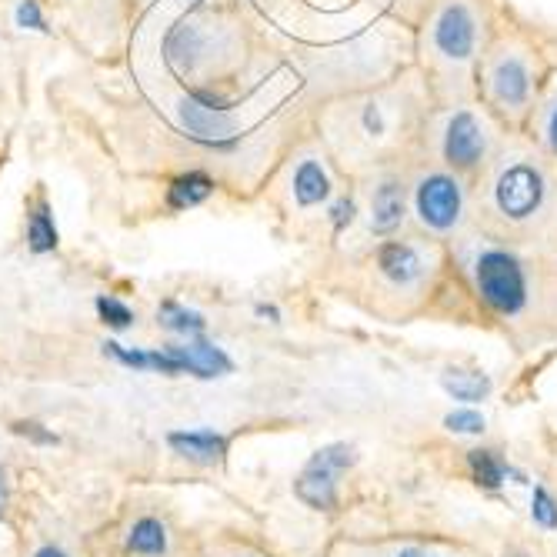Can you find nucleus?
<instances>
[{"label": "nucleus", "mask_w": 557, "mask_h": 557, "mask_svg": "<svg viewBox=\"0 0 557 557\" xmlns=\"http://www.w3.org/2000/svg\"><path fill=\"white\" fill-rule=\"evenodd\" d=\"M477 297L501 317H517L527 307V271L511 251L484 247L471 261Z\"/></svg>", "instance_id": "1"}, {"label": "nucleus", "mask_w": 557, "mask_h": 557, "mask_svg": "<svg viewBox=\"0 0 557 557\" xmlns=\"http://www.w3.org/2000/svg\"><path fill=\"white\" fill-rule=\"evenodd\" d=\"M494 204L507 221H527L544 204V174L534 164L514 161L494 181Z\"/></svg>", "instance_id": "2"}, {"label": "nucleus", "mask_w": 557, "mask_h": 557, "mask_svg": "<svg viewBox=\"0 0 557 557\" xmlns=\"http://www.w3.org/2000/svg\"><path fill=\"white\" fill-rule=\"evenodd\" d=\"M414 204H417V217H421L424 227H431V231H451L464 214L461 184H457L451 174H427L424 181L417 184Z\"/></svg>", "instance_id": "3"}, {"label": "nucleus", "mask_w": 557, "mask_h": 557, "mask_svg": "<svg viewBox=\"0 0 557 557\" xmlns=\"http://www.w3.org/2000/svg\"><path fill=\"white\" fill-rule=\"evenodd\" d=\"M477 44V24L474 14L464 4H447L434 21V47L444 61L464 64L474 54Z\"/></svg>", "instance_id": "4"}, {"label": "nucleus", "mask_w": 557, "mask_h": 557, "mask_svg": "<svg viewBox=\"0 0 557 557\" xmlns=\"http://www.w3.org/2000/svg\"><path fill=\"white\" fill-rule=\"evenodd\" d=\"M487 151L484 124L471 111H457L444 127V161L457 171H471Z\"/></svg>", "instance_id": "5"}, {"label": "nucleus", "mask_w": 557, "mask_h": 557, "mask_svg": "<svg viewBox=\"0 0 557 557\" xmlns=\"http://www.w3.org/2000/svg\"><path fill=\"white\" fill-rule=\"evenodd\" d=\"M491 94L494 101L504 107H517L527 104V94H531V71H527V64L521 57H497L494 67H491Z\"/></svg>", "instance_id": "6"}, {"label": "nucleus", "mask_w": 557, "mask_h": 557, "mask_svg": "<svg viewBox=\"0 0 557 557\" xmlns=\"http://www.w3.org/2000/svg\"><path fill=\"white\" fill-rule=\"evenodd\" d=\"M167 351H171L174 361L181 364V374H194V377H201V381H211V377H224L234 371L231 357H227L221 347H214L207 341L171 344Z\"/></svg>", "instance_id": "7"}, {"label": "nucleus", "mask_w": 557, "mask_h": 557, "mask_svg": "<svg viewBox=\"0 0 557 557\" xmlns=\"http://www.w3.org/2000/svg\"><path fill=\"white\" fill-rule=\"evenodd\" d=\"M167 444H171L174 454H181L194 464H217L227 454V437L217 431H207V427H197V431H171L167 434Z\"/></svg>", "instance_id": "8"}, {"label": "nucleus", "mask_w": 557, "mask_h": 557, "mask_svg": "<svg viewBox=\"0 0 557 557\" xmlns=\"http://www.w3.org/2000/svg\"><path fill=\"white\" fill-rule=\"evenodd\" d=\"M181 121H184L187 131L197 137V141L231 144V134H234L231 121H227L217 107H204L197 97H187V101L181 104Z\"/></svg>", "instance_id": "9"}, {"label": "nucleus", "mask_w": 557, "mask_h": 557, "mask_svg": "<svg viewBox=\"0 0 557 557\" xmlns=\"http://www.w3.org/2000/svg\"><path fill=\"white\" fill-rule=\"evenodd\" d=\"M377 267H381V274L387 281L394 284H417L424 274V257L417 247L411 244H401V241H387L381 251H377Z\"/></svg>", "instance_id": "10"}, {"label": "nucleus", "mask_w": 557, "mask_h": 557, "mask_svg": "<svg viewBox=\"0 0 557 557\" xmlns=\"http://www.w3.org/2000/svg\"><path fill=\"white\" fill-rule=\"evenodd\" d=\"M294 494L301 497L307 507H314V511H331L337 504V474L307 464L304 474L294 481Z\"/></svg>", "instance_id": "11"}, {"label": "nucleus", "mask_w": 557, "mask_h": 557, "mask_svg": "<svg viewBox=\"0 0 557 557\" xmlns=\"http://www.w3.org/2000/svg\"><path fill=\"white\" fill-rule=\"evenodd\" d=\"M404 221V187L397 181H384L371 201V227L374 234H391Z\"/></svg>", "instance_id": "12"}, {"label": "nucleus", "mask_w": 557, "mask_h": 557, "mask_svg": "<svg viewBox=\"0 0 557 557\" xmlns=\"http://www.w3.org/2000/svg\"><path fill=\"white\" fill-rule=\"evenodd\" d=\"M127 554L137 557H164L167 554V527L157 517H137L124 537Z\"/></svg>", "instance_id": "13"}, {"label": "nucleus", "mask_w": 557, "mask_h": 557, "mask_svg": "<svg viewBox=\"0 0 557 557\" xmlns=\"http://www.w3.org/2000/svg\"><path fill=\"white\" fill-rule=\"evenodd\" d=\"M294 194H297V201H301L304 207L321 204L324 197L331 194V181H327V174L321 171V164L304 161L301 167H297V177H294Z\"/></svg>", "instance_id": "14"}, {"label": "nucleus", "mask_w": 557, "mask_h": 557, "mask_svg": "<svg viewBox=\"0 0 557 557\" xmlns=\"http://www.w3.org/2000/svg\"><path fill=\"white\" fill-rule=\"evenodd\" d=\"M214 191V181L207 174H184V177H177V181L171 184V207H177V211H184V207H194V204H201L207 201Z\"/></svg>", "instance_id": "15"}, {"label": "nucleus", "mask_w": 557, "mask_h": 557, "mask_svg": "<svg viewBox=\"0 0 557 557\" xmlns=\"http://www.w3.org/2000/svg\"><path fill=\"white\" fill-rule=\"evenodd\" d=\"M444 387H447V394L454 397V401H467V404H474V401H484L487 391H491V381H487L484 374H461V371H451L444 377Z\"/></svg>", "instance_id": "16"}, {"label": "nucleus", "mask_w": 557, "mask_h": 557, "mask_svg": "<svg viewBox=\"0 0 557 557\" xmlns=\"http://www.w3.org/2000/svg\"><path fill=\"white\" fill-rule=\"evenodd\" d=\"M157 317H161V324L174 334H201L204 331V317L197 311H187V307L174 304V301L161 304V314Z\"/></svg>", "instance_id": "17"}, {"label": "nucleus", "mask_w": 557, "mask_h": 557, "mask_svg": "<svg viewBox=\"0 0 557 557\" xmlns=\"http://www.w3.org/2000/svg\"><path fill=\"white\" fill-rule=\"evenodd\" d=\"M27 241H31V251L34 254H47L57 247V227L51 221V214L44 211H34L31 214V224H27Z\"/></svg>", "instance_id": "18"}, {"label": "nucleus", "mask_w": 557, "mask_h": 557, "mask_svg": "<svg viewBox=\"0 0 557 557\" xmlns=\"http://www.w3.org/2000/svg\"><path fill=\"white\" fill-rule=\"evenodd\" d=\"M471 474L481 487H501L504 464L491 451H471Z\"/></svg>", "instance_id": "19"}, {"label": "nucleus", "mask_w": 557, "mask_h": 557, "mask_svg": "<svg viewBox=\"0 0 557 557\" xmlns=\"http://www.w3.org/2000/svg\"><path fill=\"white\" fill-rule=\"evenodd\" d=\"M97 314H101L104 324L117 327V331H124V327H131L134 314L131 307H127L124 301H117V297H97Z\"/></svg>", "instance_id": "20"}, {"label": "nucleus", "mask_w": 557, "mask_h": 557, "mask_svg": "<svg viewBox=\"0 0 557 557\" xmlns=\"http://www.w3.org/2000/svg\"><path fill=\"white\" fill-rule=\"evenodd\" d=\"M531 514H534V521L541 527H557V501L544 491V487H537V491H534Z\"/></svg>", "instance_id": "21"}, {"label": "nucleus", "mask_w": 557, "mask_h": 557, "mask_svg": "<svg viewBox=\"0 0 557 557\" xmlns=\"http://www.w3.org/2000/svg\"><path fill=\"white\" fill-rule=\"evenodd\" d=\"M104 351L114 357V361H121L124 367H134V371H147V351H131V347H124V344H117V341H107L104 344Z\"/></svg>", "instance_id": "22"}, {"label": "nucleus", "mask_w": 557, "mask_h": 557, "mask_svg": "<svg viewBox=\"0 0 557 557\" xmlns=\"http://www.w3.org/2000/svg\"><path fill=\"white\" fill-rule=\"evenodd\" d=\"M444 424L457 434H481L484 431V417L477 411H454V414H447Z\"/></svg>", "instance_id": "23"}, {"label": "nucleus", "mask_w": 557, "mask_h": 557, "mask_svg": "<svg viewBox=\"0 0 557 557\" xmlns=\"http://www.w3.org/2000/svg\"><path fill=\"white\" fill-rule=\"evenodd\" d=\"M17 24H21V27H31V31H47V27H44V17H41V7H37V0H24V4L17 7Z\"/></svg>", "instance_id": "24"}, {"label": "nucleus", "mask_w": 557, "mask_h": 557, "mask_svg": "<svg viewBox=\"0 0 557 557\" xmlns=\"http://www.w3.org/2000/svg\"><path fill=\"white\" fill-rule=\"evenodd\" d=\"M14 431L17 434H24V437H31V441L37 444H57V437L51 431H44L41 424H34V421H21V424H14Z\"/></svg>", "instance_id": "25"}, {"label": "nucleus", "mask_w": 557, "mask_h": 557, "mask_svg": "<svg viewBox=\"0 0 557 557\" xmlns=\"http://www.w3.org/2000/svg\"><path fill=\"white\" fill-rule=\"evenodd\" d=\"M391 557H451V554L437 551V547H424V544H401V547H394Z\"/></svg>", "instance_id": "26"}, {"label": "nucleus", "mask_w": 557, "mask_h": 557, "mask_svg": "<svg viewBox=\"0 0 557 557\" xmlns=\"http://www.w3.org/2000/svg\"><path fill=\"white\" fill-rule=\"evenodd\" d=\"M331 221H334L337 231H341L344 224H351L354 221V201H337L334 211H331Z\"/></svg>", "instance_id": "27"}, {"label": "nucleus", "mask_w": 557, "mask_h": 557, "mask_svg": "<svg viewBox=\"0 0 557 557\" xmlns=\"http://www.w3.org/2000/svg\"><path fill=\"white\" fill-rule=\"evenodd\" d=\"M544 137H547V147L557 154V104H554V111L547 114V127H544Z\"/></svg>", "instance_id": "28"}, {"label": "nucleus", "mask_w": 557, "mask_h": 557, "mask_svg": "<svg viewBox=\"0 0 557 557\" xmlns=\"http://www.w3.org/2000/svg\"><path fill=\"white\" fill-rule=\"evenodd\" d=\"M364 124H367V131H374V134H381V114H377V107L371 104V107H367V111H364Z\"/></svg>", "instance_id": "29"}, {"label": "nucleus", "mask_w": 557, "mask_h": 557, "mask_svg": "<svg viewBox=\"0 0 557 557\" xmlns=\"http://www.w3.org/2000/svg\"><path fill=\"white\" fill-rule=\"evenodd\" d=\"M34 557H67L61 547H54V544H47V547H41V551H37Z\"/></svg>", "instance_id": "30"}, {"label": "nucleus", "mask_w": 557, "mask_h": 557, "mask_svg": "<svg viewBox=\"0 0 557 557\" xmlns=\"http://www.w3.org/2000/svg\"><path fill=\"white\" fill-rule=\"evenodd\" d=\"M257 314H261V317H271V321H277V311H274V307H267V304H257Z\"/></svg>", "instance_id": "31"}, {"label": "nucleus", "mask_w": 557, "mask_h": 557, "mask_svg": "<svg viewBox=\"0 0 557 557\" xmlns=\"http://www.w3.org/2000/svg\"><path fill=\"white\" fill-rule=\"evenodd\" d=\"M7 507V484H4V474H0V514H4Z\"/></svg>", "instance_id": "32"}, {"label": "nucleus", "mask_w": 557, "mask_h": 557, "mask_svg": "<svg viewBox=\"0 0 557 557\" xmlns=\"http://www.w3.org/2000/svg\"><path fill=\"white\" fill-rule=\"evenodd\" d=\"M511 557H521V554H511Z\"/></svg>", "instance_id": "33"}]
</instances>
